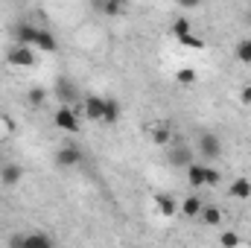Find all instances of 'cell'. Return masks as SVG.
<instances>
[{
  "label": "cell",
  "instance_id": "d6986e66",
  "mask_svg": "<svg viewBox=\"0 0 251 248\" xmlns=\"http://www.w3.org/2000/svg\"><path fill=\"white\" fill-rule=\"evenodd\" d=\"M234 53H237V59H240L243 64H251V38H243V41L237 44Z\"/></svg>",
  "mask_w": 251,
  "mask_h": 248
},
{
  "label": "cell",
  "instance_id": "5b68a950",
  "mask_svg": "<svg viewBox=\"0 0 251 248\" xmlns=\"http://www.w3.org/2000/svg\"><path fill=\"white\" fill-rule=\"evenodd\" d=\"M102 105H105V99L91 94V97H85L82 111H85V117H88V120H102Z\"/></svg>",
  "mask_w": 251,
  "mask_h": 248
},
{
  "label": "cell",
  "instance_id": "4316f807",
  "mask_svg": "<svg viewBox=\"0 0 251 248\" xmlns=\"http://www.w3.org/2000/svg\"><path fill=\"white\" fill-rule=\"evenodd\" d=\"M240 99H243L246 105H251V85H246V88H243V94H240Z\"/></svg>",
  "mask_w": 251,
  "mask_h": 248
},
{
  "label": "cell",
  "instance_id": "d4e9b609",
  "mask_svg": "<svg viewBox=\"0 0 251 248\" xmlns=\"http://www.w3.org/2000/svg\"><path fill=\"white\" fill-rule=\"evenodd\" d=\"M44 97H47V94H44L41 88H32V91H29V102H32L35 108H41V105H44Z\"/></svg>",
  "mask_w": 251,
  "mask_h": 248
},
{
  "label": "cell",
  "instance_id": "7c38bea8",
  "mask_svg": "<svg viewBox=\"0 0 251 248\" xmlns=\"http://www.w3.org/2000/svg\"><path fill=\"white\" fill-rule=\"evenodd\" d=\"M199 216H201V222H204V225H210V228L222 225V210H219L216 204H207V207L201 204V213H199Z\"/></svg>",
  "mask_w": 251,
  "mask_h": 248
},
{
  "label": "cell",
  "instance_id": "2e32d148",
  "mask_svg": "<svg viewBox=\"0 0 251 248\" xmlns=\"http://www.w3.org/2000/svg\"><path fill=\"white\" fill-rule=\"evenodd\" d=\"M187 181L193 187H204V164H199V161H193L187 167Z\"/></svg>",
  "mask_w": 251,
  "mask_h": 248
},
{
  "label": "cell",
  "instance_id": "44dd1931",
  "mask_svg": "<svg viewBox=\"0 0 251 248\" xmlns=\"http://www.w3.org/2000/svg\"><path fill=\"white\" fill-rule=\"evenodd\" d=\"M222 181V173L216 170V167H204V184L207 187H216Z\"/></svg>",
  "mask_w": 251,
  "mask_h": 248
},
{
  "label": "cell",
  "instance_id": "f1b7e54d",
  "mask_svg": "<svg viewBox=\"0 0 251 248\" xmlns=\"http://www.w3.org/2000/svg\"><path fill=\"white\" fill-rule=\"evenodd\" d=\"M114 3H120V6H128V0H114Z\"/></svg>",
  "mask_w": 251,
  "mask_h": 248
},
{
  "label": "cell",
  "instance_id": "ba28073f",
  "mask_svg": "<svg viewBox=\"0 0 251 248\" xmlns=\"http://www.w3.org/2000/svg\"><path fill=\"white\" fill-rule=\"evenodd\" d=\"M21 178H24V170H21L18 164H6V167L0 170V181H3L6 187H15Z\"/></svg>",
  "mask_w": 251,
  "mask_h": 248
},
{
  "label": "cell",
  "instance_id": "277c9868",
  "mask_svg": "<svg viewBox=\"0 0 251 248\" xmlns=\"http://www.w3.org/2000/svg\"><path fill=\"white\" fill-rule=\"evenodd\" d=\"M12 38H15L18 44H29V47H35L38 26H32V24H18V26L12 29Z\"/></svg>",
  "mask_w": 251,
  "mask_h": 248
},
{
  "label": "cell",
  "instance_id": "30bf717a",
  "mask_svg": "<svg viewBox=\"0 0 251 248\" xmlns=\"http://www.w3.org/2000/svg\"><path fill=\"white\" fill-rule=\"evenodd\" d=\"M155 201H158V210H161V216H167V219H170V216H176V213L181 210V204H178L173 196H164V193H161Z\"/></svg>",
  "mask_w": 251,
  "mask_h": 248
},
{
  "label": "cell",
  "instance_id": "7a4b0ae2",
  "mask_svg": "<svg viewBox=\"0 0 251 248\" xmlns=\"http://www.w3.org/2000/svg\"><path fill=\"white\" fill-rule=\"evenodd\" d=\"M6 59H9V64H15V67H35V62H38L29 44H18V47H12V50L6 53Z\"/></svg>",
  "mask_w": 251,
  "mask_h": 248
},
{
  "label": "cell",
  "instance_id": "6da1fadb",
  "mask_svg": "<svg viewBox=\"0 0 251 248\" xmlns=\"http://www.w3.org/2000/svg\"><path fill=\"white\" fill-rule=\"evenodd\" d=\"M199 155H201L204 161H216V158L222 155V140H219V134L201 131V134H199Z\"/></svg>",
  "mask_w": 251,
  "mask_h": 248
},
{
  "label": "cell",
  "instance_id": "3957f363",
  "mask_svg": "<svg viewBox=\"0 0 251 248\" xmlns=\"http://www.w3.org/2000/svg\"><path fill=\"white\" fill-rule=\"evenodd\" d=\"M12 246H26V248H50L53 246V237H47V234H26V237H15L12 240Z\"/></svg>",
  "mask_w": 251,
  "mask_h": 248
},
{
  "label": "cell",
  "instance_id": "4fadbf2b",
  "mask_svg": "<svg viewBox=\"0 0 251 248\" xmlns=\"http://www.w3.org/2000/svg\"><path fill=\"white\" fill-rule=\"evenodd\" d=\"M228 196H231V198H243V201H246V198L251 196V181H249V178H237L234 184L228 187Z\"/></svg>",
  "mask_w": 251,
  "mask_h": 248
},
{
  "label": "cell",
  "instance_id": "cb8c5ba5",
  "mask_svg": "<svg viewBox=\"0 0 251 248\" xmlns=\"http://www.w3.org/2000/svg\"><path fill=\"white\" fill-rule=\"evenodd\" d=\"M120 9H123L120 3H114V0H102V12H105L108 18H117V15H120Z\"/></svg>",
  "mask_w": 251,
  "mask_h": 248
},
{
  "label": "cell",
  "instance_id": "603a6c76",
  "mask_svg": "<svg viewBox=\"0 0 251 248\" xmlns=\"http://www.w3.org/2000/svg\"><path fill=\"white\" fill-rule=\"evenodd\" d=\"M219 243L225 248H234V246H240L243 240H240V234H234V231H225V234H219Z\"/></svg>",
  "mask_w": 251,
  "mask_h": 248
},
{
  "label": "cell",
  "instance_id": "484cf974",
  "mask_svg": "<svg viewBox=\"0 0 251 248\" xmlns=\"http://www.w3.org/2000/svg\"><path fill=\"white\" fill-rule=\"evenodd\" d=\"M59 94H62L64 99H73V88H70L67 82H62V85H59Z\"/></svg>",
  "mask_w": 251,
  "mask_h": 248
},
{
  "label": "cell",
  "instance_id": "e0dca14e",
  "mask_svg": "<svg viewBox=\"0 0 251 248\" xmlns=\"http://www.w3.org/2000/svg\"><path fill=\"white\" fill-rule=\"evenodd\" d=\"M181 213L190 216V219L199 216V213H201V198H199V196H187V198H181Z\"/></svg>",
  "mask_w": 251,
  "mask_h": 248
},
{
  "label": "cell",
  "instance_id": "8fae6325",
  "mask_svg": "<svg viewBox=\"0 0 251 248\" xmlns=\"http://www.w3.org/2000/svg\"><path fill=\"white\" fill-rule=\"evenodd\" d=\"M196 158H193V152H190L187 146H176L173 152H170V164L173 167H190Z\"/></svg>",
  "mask_w": 251,
  "mask_h": 248
},
{
  "label": "cell",
  "instance_id": "5bb4252c",
  "mask_svg": "<svg viewBox=\"0 0 251 248\" xmlns=\"http://www.w3.org/2000/svg\"><path fill=\"white\" fill-rule=\"evenodd\" d=\"M117 120H120V102L108 97L102 105V123H117Z\"/></svg>",
  "mask_w": 251,
  "mask_h": 248
},
{
  "label": "cell",
  "instance_id": "8992f818",
  "mask_svg": "<svg viewBox=\"0 0 251 248\" xmlns=\"http://www.w3.org/2000/svg\"><path fill=\"white\" fill-rule=\"evenodd\" d=\"M79 161H82V152L76 149V146H64V149H59L56 152V164L59 167H79Z\"/></svg>",
  "mask_w": 251,
  "mask_h": 248
},
{
  "label": "cell",
  "instance_id": "9c48e42d",
  "mask_svg": "<svg viewBox=\"0 0 251 248\" xmlns=\"http://www.w3.org/2000/svg\"><path fill=\"white\" fill-rule=\"evenodd\" d=\"M35 47H38L41 53H56V50H59V41L53 38V32H47V29H38V38H35Z\"/></svg>",
  "mask_w": 251,
  "mask_h": 248
},
{
  "label": "cell",
  "instance_id": "ac0fdd59",
  "mask_svg": "<svg viewBox=\"0 0 251 248\" xmlns=\"http://www.w3.org/2000/svg\"><path fill=\"white\" fill-rule=\"evenodd\" d=\"M196 79H199V76H196V70H193V67H181V70L176 73V82H178V85H184V88H193V85H196Z\"/></svg>",
  "mask_w": 251,
  "mask_h": 248
},
{
  "label": "cell",
  "instance_id": "7402d4cb",
  "mask_svg": "<svg viewBox=\"0 0 251 248\" xmlns=\"http://www.w3.org/2000/svg\"><path fill=\"white\" fill-rule=\"evenodd\" d=\"M178 41H181L184 47H196V50H201V47H204V38H199L196 32H187V35H181Z\"/></svg>",
  "mask_w": 251,
  "mask_h": 248
},
{
  "label": "cell",
  "instance_id": "83f0119b",
  "mask_svg": "<svg viewBox=\"0 0 251 248\" xmlns=\"http://www.w3.org/2000/svg\"><path fill=\"white\" fill-rule=\"evenodd\" d=\"M178 3H181V9H196L201 0H178Z\"/></svg>",
  "mask_w": 251,
  "mask_h": 248
},
{
  "label": "cell",
  "instance_id": "9a60e30c",
  "mask_svg": "<svg viewBox=\"0 0 251 248\" xmlns=\"http://www.w3.org/2000/svg\"><path fill=\"white\" fill-rule=\"evenodd\" d=\"M149 131H152V140H155V143H158V146H167V143H170V140H173V128H170V125H164V123L152 125V128H149Z\"/></svg>",
  "mask_w": 251,
  "mask_h": 248
},
{
  "label": "cell",
  "instance_id": "52a82bcc",
  "mask_svg": "<svg viewBox=\"0 0 251 248\" xmlns=\"http://www.w3.org/2000/svg\"><path fill=\"white\" fill-rule=\"evenodd\" d=\"M53 120H56V125H59V128H64V131H76V128H79V120H76V108H59Z\"/></svg>",
  "mask_w": 251,
  "mask_h": 248
},
{
  "label": "cell",
  "instance_id": "ffe728a7",
  "mask_svg": "<svg viewBox=\"0 0 251 248\" xmlns=\"http://www.w3.org/2000/svg\"><path fill=\"white\" fill-rule=\"evenodd\" d=\"M187 32H193V29H190V21L187 18H176V21H173V35L181 38V35H187Z\"/></svg>",
  "mask_w": 251,
  "mask_h": 248
}]
</instances>
